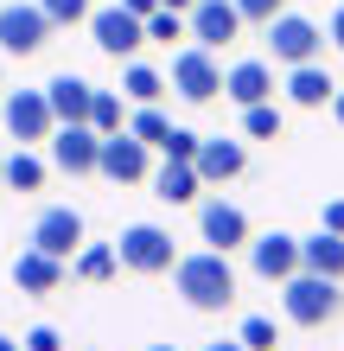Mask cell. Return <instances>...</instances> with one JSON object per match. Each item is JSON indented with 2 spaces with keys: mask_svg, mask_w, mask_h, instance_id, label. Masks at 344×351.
<instances>
[{
  "mask_svg": "<svg viewBox=\"0 0 344 351\" xmlns=\"http://www.w3.org/2000/svg\"><path fill=\"white\" fill-rule=\"evenodd\" d=\"M172 287L191 313H224L236 300V268L224 250H198V256H178L172 262Z\"/></svg>",
  "mask_w": 344,
  "mask_h": 351,
  "instance_id": "6da1fadb",
  "label": "cell"
},
{
  "mask_svg": "<svg viewBox=\"0 0 344 351\" xmlns=\"http://www.w3.org/2000/svg\"><path fill=\"white\" fill-rule=\"evenodd\" d=\"M280 306H287V319H293V326H326V319H338V306H344V287H338L332 275L293 268V275L280 281Z\"/></svg>",
  "mask_w": 344,
  "mask_h": 351,
  "instance_id": "7a4b0ae2",
  "label": "cell"
},
{
  "mask_svg": "<svg viewBox=\"0 0 344 351\" xmlns=\"http://www.w3.org/2000/svg\"><path fill=\"white\" fill-rule=\"evenodd\" d=\"M96 173H103L109 185H140V179H153V147H147L134 128H115V134H103Z\"/></svg>",
  "mask_w": 344,
  "mask_h": 351,
  "instance_id": "3957f363",
  "label": "cell"
},
{
  "mask_svg": "<svg viewBox=\"0 0 344 351\" xmlns=\"http://www.w3.org/2000/svg\"><path fill=\"white\" fill-rule=\"evenodd\" d=\"M115 256L128 275H166L178 262L172 256V230H159V223H128V230L115 237Z\"/></svg>",
  "mask_w": 344,
  "mask_h": 351,
  "instance_id": "277c9868",
  "label": "cell"
},
{
  "mask_svg": "<svg viewBox=\"0 0 344 351\" xmlns=\"http://www.w3.org/2000/svg\"><path fill=\"white\" fill-rule=\"evenodd\" d=\"M319 45H326V32L313 26L306 13H274L268 19V51H274V64H313L319 58Z\"/></svg>",
  "mask_w": 344,
  "mask_h": 351,
  "instance_id": "5b68a950",
  "label": "cell"
},
{
  "mask_svg": "<svg viewBox=\"0 0 344 351\" xmlns=\"http://www.w3.org/2000/svg\"><path fill=\"white\" fill-rule=\"evenodd\" d=\"M166 84L185 96V102H217L224 96V71H217V58H211V45H185L172 58V77Z\"/></svg>",
  "mask_w": 344,
  "mask_h": 351,
  "instance_id": "8992f818",
  "label": "cell"
},
{
  "mask_svg": "<svg viewBox=\"0 0 344 351\" xmlns=\"http://www.w3.org/2000/svg\"><path fill=\"white\" fill-rule=\"evenodd\" d=\"M45 38H51V19H45L38 0H7V7H0V51L32 58Z\"/></svg>",
  "mask_w": 344,
  "mask_h": 351,
  "instance_id": "52a82bcc",
  "label": "cell"
},
{
  "mask_svg": "<svg viewBox=\"0 0 344 351\" xmlns=\"http://www.w3.org/2000/svg\"><path fill=\"white\" fill-rule=\"evenodd\" d=\"M0 121H7V134L19 141V147H32V141H51V128H57V115H51L45 90H13L7 102H0Z\"/></svg>",
  "mask_w": 344,
  "mask_h": 351,
  "instance_id": "ba28073f",
  "label": "cell"
},
{
  "mask_svg": "<svg viewBox=\"0 0 344 351\" xmlns=\"http://www.w3.org/2000/svg\"><path fill=\"white\" fill-rule=\"evenodd\" d=\"M96 154H103V134L90 121H57L51 128V167L57 173L83 179V173H96Z\"/></svg>",
  "mask_w": 344,
  "mask_h": 351,
  "instance_id": "9c48e42d",
  "label": "cell"
},
{
  "mask_svg": "<svg viewBox=\"0 0 344 351\" xmlns=\"http://www.w3.org/2000/svg\"><path fill=\"white\" fill-rule=\"evenodd\" d=\"M90 32H96V45H103L109 58H134L140 45H147V19L128 13V7H103V13H90Z\"/></svg>",
  "mask_w": 344,
  "mask_h": 351,
  "instance_id": "30bf717a",
  "label": "cell"
},
{
  "mask_svg": "<svg viewBox=\"0 0 344 351\" xmlns=\"http://www.w3.org/2000/svg\"><path fill=\"white\" fill-rule=\"evenodd\" d=\"M32 250H45L57 262H70L77 250H83V217L70 211V204H51V211H38L32 223Z\"/></svg>",
  "mask_w": 344,
  "mask_h": 351,
  "instance_id": "8fae6325",
  "label": "cell"
},
{
  "mask_svg": "<svg viewBox=\"0 0 344 351\" xmlns=\"http://www.w3.org/2000/svg\"><path fill=\"white\" fill-rule=\"evenodd\" d=\"M198 237H204L211 250H224V256L249 250V217H242L230 198H204V204H198Z\"/></svg>",
  "mask_w": 344,
  "mask_h": 351,
  "instance_id": "7c38bea8",
  "label": "cell"
},
{
  "mask_svg": "<svg viewBox=\"0 0 344 351\" xmlns=\"http://www.w3.org/2000/svg\"><path fill=\"white\" fill-rule=\"evenodd\" d=\"M185 32L198 38V45H230V38L242 32V13H236V0H198V7L185 13Z\"/></svg>",
  "mask_w": 344,
  "mask_h": 351,
  "instance_id": "4fadbf2b",
  "label": "cell"
},
{
  "mask_svg": "<svg viewBox=\"0 0 344 351\" xmlns=\"http://www.w3.org/2000/svg\"><path fill=\"white\" fill-rule=\"evenodd\" d=\"M249 268H255L261 281H287L293 268H300V237H287V230L249 237Z\"/></svg>",
  "mask_w": 344,
  "mask_h": 351,
  "instance_id": "5bb4252c",
  "label": "cell"
},
{
  "mask_svg": "<svg viewBox=\"0 0 344 351\" xmlns=\"http://www.w3.org/2000/svg\"><path fill=\"white\" fill-rule=\"evenodd\" d=\"M198 179L204 185H230L242 167H249V147H242V141H230V134H217V141H198Z\"/></svg>",
  "mask_w": 344,
  "mask_h": 351,
  "instance_id": "9a60e30c",
  "label": "cell"
},
{
  "mask_svg": "<svg viewBox=\"0 0 344 351\" xmlns=\"http://www.w3.org/2000/svg\"><path fill=\"white\" fill-rule=\"evenodd\" d=\"M224 96L236 102V109H249V102H268V96H274V71L261 64V58H242V64L224 71Z\"/></svg>",
  "mask_w": 344,
  "mask_h": 351,
  "instance_id": "2e32d148",
  "label": "cell"
},
{
  "mask_svg": "<svg viewBox=\"0 0 344 351\" xmlns=\"http://www.w3.org/2000/svg\"><path fill=\"white\" fill-rule=\"evenodd\" d=\"M45 102H51V115H57V121H90L96 84H83L77 71H64V77H51V84H45Z\"/></svg>",
  "mask_w": 344,
  "mask_h": 351,
  "instance_id": "e0dca14e",
  "label": "cell"
},
{
  "mask_svg": "<svg viewBox=\"0 0 344 351\" xmlns=\"http://www.w3.org/2000/svg\"><path fill=\"white\" fill-rule=\"evenodd\" d=\"M57 281H64V262H57V256L19 250V262H13V287H19V294H57Z\"/></svg>",
  "mask_w": 344,
  "mask_h": 351,
  "instance_id": "ac0fdd59",
  "label": "cell"
},
{
  "mask_svg": "<svg viewBox=\"0 0 344 351\" xmlns=\"http://www.w3.org/2000/svg\"><path fill=\"white\" fill-rule=\"evenodd\" d=\"M300 268L344 281V237H338V230H326V223H319L313 237H300Z\"/></svg>",
  "mask_w": 344,
  "mask_h": 351,
  "instance_id": "d6986e66",
  "label": "cell"
},
{
  "mask_svg": "<svg viewBox=\"0 0 344 351\" xmlns=\"http://www.w3.org/2000/svg\"><path fill=\"white\" fill-rule=\"evenodd\" d=\"M198 185H204V179H198L191 160H172L166 154V167H153V198H166V204H191Z\"/></svg>",
  "mask_w": 344,
  "mask_h": 351,
  "instance_id": "ffe728a7",
  "label": "cell"
},
{
  "mask_svg": "<svg viewBox=\"0 0 344 351\" xmlns=\"http://www.w3.org/2000/svg\"><path fill=\"white\" fill-rule=\"evenodd\" d=\"M332 90L338 84L319 71V58H313V64H293V77H287V102H300V109H326Z\"/></svg>",
  "mask_w": 344,
  "mask_h": 351,
  "instance_id": "44dd1931",
  "label": "cell"
},
{
  "mask_svg": "<svg viewBox=\"0 0 344 351\" xmlns=\"http://www.w3.org/2000/svg\"><path fill=\"white\" fill-rule=\"evenodd\" d=\"M121 96H128L134 109H140V102H159V96H166V77L147 71V64H128V71H121Z\"/></svg>",
  "mask_w": 344,
  "mask_h": 351,
  "instance_id": "7402d4cb",
  "label": "cell"
},
{
  "mask_svg": "<svg viewBox=\"0 0 344 351\" xmlns=\"http://www.w3.org/2000/svg\"><path fill=\"white\" fill-rule=\"evenodd\" d=\"M280 121H287V115L274 109V96L249 102V109H242V134H249V141H280Z\"/></svg>",
  "mask_w": 344,
  "mask_h": 351,
  "instance_id": "603a6c76",
  "label": "cell"
},
{
  "mask_svg": "<svg viewBox=\"0 0 344 351\" xmlns=\"http://www.w3.org/2000/svg\"><path fill=\"white\" fill-rule=\"evenodd\" d=\"M38 185H45V160L19 147V154L7 160V192H38Z\"/></svg>",
  "mask_w": 344,
  "mask_h": 351,
  "instance_id": "cb8c5ba5",
  "label": "cell"
},
{
  "mask_svg": "<svg viewBox=\"0 0 344 351\" xmlns=\"http://www.w3.org/2000/svg\"><path fill=\"white\" fill-rule=\"evenodd\" d=\"M115 268H121L115 243H90V250H77V275H83V281H109Z\"/></svg>",
  "mask_w": 344,
  "mask_h": 351,
  "instance_id": "d4e9b609",
  "label": "cell"
},
{
  "mask_svg": "<svg viewBox=\"0 0 344 351\" xmlns=\"http://www.w3.org/2000/svg\"><path fill=\"white\" fill-rule=\"evenodd\" d=\"M121 102H128V96H115V90H96V102H90V128H96V134H115V128H128Z\"/></svg>",
  "mask_w": 344,
  "mask_h": 351,
  "instance_id": "484cf974",
  "label": "cell"
},
{
  "mask_svg": "<svg viewBox=\"0 0 344 351\" xmlns=\"http://www.w3.org/2000/svg\"><path fill=\"white\" fill-rule=\"evenodd\" d=\"M128 128H134L140 141H147V147H159V141H166V134H172V121H166V115H159V102H140V109H134V121H128Z\"/></svg>",
  "mask_w": 344,
  "mask_h": 351,
  "instance_id": "4316f807",
  "label": "cell"
},
{
  "mask_svg": "<svg viewBox=\"0 0 344 351\" xmlns=\"http://www.w3.org/2000/svg\"><path fill=\"white\" fill-rule=\"evenodd\" d=\"M242 345H249V351H274L280 339H274V319L268 313H249V319H242V332H236Z\"/></svg>",
  "mask_w": 344,
  "mask_h": 351,
  "instance_id": "83f0119b",
  "label": "cell"
},
{
  "mask_svg": "<svg viewBox=\"0 0 344 351\" xmlns=\"http://www.w3.org/2000/svg\"><path fill=\"white\" fill-rule=\"evenodd\" d=\"M147 38H166V45H172V38H185V13L153 7V13H147Z\"/></svg>",
  "mask_w": 344,
  "mask_h": 351,
  "instance_id": "f1b7e54d",
  "label": "cell"
},
{
  "mask_svg": "<svg viewBox=\"0 0 344 351\" xmlns=\"http://www.w3.org/2000/svg\"><path fill=\"white\" fill-rule=\"evenodd\" d=\"M38 7H45L51 26H77V19H90V13H96L90 0H38Z\"/></svg>",
  "mask_w": 344,
  "mask_h": 351,
  "instance_id": "f546056e",
  "label": "cell"
},
{
  "mask_svg": "<svg viewBox=\"0 0 344 351\" xmlns=\"http://www.w3.org/2000/svg\"><path fill=\"white\" fill-rule=\"evenodd\" d=\"M198 141H204V134H191V128H178V121H172V134L159 141V154H172V160H198Z\"/></svg>",
  "mask_w": 344,
  "mask_h": 351,
  "instance_id": "4dcf8cb0",
  "label": "cell"
},
{
  "mask_svg": "<svg viewBox=\"0 0 344 351\" xmlns=\"http://www.w3.org/2000/svg\"><path fill=\"white\" fill-rule=\"evenodd\" d=\"M236 13H242V26H268L280 13V0H236Z\"/></svg>",
  "mask_w": 344,
  "mask_h": 351,
  "instance_id": "1f68e13d",
  "label": "cell"
},
{
  "mask_svg": "<svg viewBox=\"0 0 344 351\" xmlns=\"http://www.w3.org/2000/svg\"><path fill=\"white\" fill-rule=\"evenodd\" d=\"M19 351H64V339H57L51 326H32V332L19 339Z\"/></svg>",
  "mask_w": 344,
  "mask_h": 351,
  "instance_id": "d6a6232c",
  "label": "cell"
},
{
  "mask_svg": "<svg viewBox=\"0 0 344 351\" xmlns=\"http://www.w3.org/2000/svg\"><path fill=\"white\" fill-rule=\"evenodd\" d=\"M319 223H326V230H338V237H344V198H332V204H326V217H319Z\"/></svg>",
  "mask_w": 344,
  "mask_h": 351,
  "instance_id": "836d02e7",
  "label": "cell"
},
{
  "mask_svg": "<svg viewBox=\"0 0 344 351\" xmlns=\"http://www.w3.org/2000/svg\"><path fill=\"white\" fill-rule=\"evenodd\" d=\"M326 38H332L338 51H344V0H338V13H332V32H326Z\"/></svg>",
  "mask_w": 344,
  "mask_h": 351,
  "instance_id": "e575fe53",
  "label": "cell"
},
{
  "mask_svg": "<svg viewBox=\"0 0 344 351\" xmlns=\"http://www.w3.org/2000/svg\"><path fill=\"white\" fill-rule=\"evenodd\" d=\"M121 7H128V13H140V19H147V13L159 7V0H121Z\"/></svg>",
  "mask_w": 344,
  "mask_h": 351,
  "instance_id": "d590c367",
  "label": "cell"
},
{
  "mask_svg": "<svg viewBox=\"0 0 344 351\" xmlns=\"http://www.w3.org/2000/svg\"><path fill=\"white\" fill-rule=\"evenodd\" d=\"M204 351H249L242 339H217V345H204Z\"/></svg>",
  "mask_w": 344,
  "mask_h": 351,
  "instance_id": "8d00e7d4",
  "label": "cell"
},
{
  "mask_svg": "<svg viewBox=\"0 0 344 351\" xmlns=\"http://www.w3.org/2000/svg\"><path fill=\"white\" fill-rule=\"evenodd\" d=\"M159 7H172V13H191V7H198V0H159Z\"/></svg>",
  "mask_w": 344,
  "mask_h": 351,
  "instance_id": "74e56055",
  "label": "cell"
},
{
  "mask_svg": "<svg viewBox=\"0 0 344 351\" xmlns=\"http://www.w3.org/2000/svg\"><path fill=\"white\" fill-rule=\"evenodd\" d=\"M332 115H338V121H344V90H332Z\"/></svg>",
  "mask_w": 344,
  "mask_h": 351,
  "instance_id": "f35d334b",
  "label": "cell"
},
{
  "mask_svg": "<svg viewBox=\"0 0 344 351\" xmlns=\"http://www.w3.org/2000/svg\"><path fill=\"white\" fill-rule=\"evenodd\" d=\"M0 351H19V339H0Z\"/></svg>",
  "mask_w": 344,
  "mask_h": 351,
  "instance_id": "ab89813d",
  "label": "cell"
},
{
  "mask_svg": "<svg viewBox=\"0 0 344 351\" xmlns=\"http://www.w3.org/2000/svg\"><path fill=\"white\" fill-rule=\"evenodd\" d=\"M0 192H7V160H0Z\"/></svg>",
  "mask_w": 344,
  "mask_h": 351,
  "instance_id": "60d3db41",
  "label": "cell"
},
{
  "mask_svg": "<svg viewBox=\"0 0 344 351\" xmlns=\"http://www.w3.org/2000/svg\"><path fill=\"white\" fill-rule=\"evenodd\" d=\"M147 351H178V345H147Z\"/></svg>",
  "mask_w": 344,
  "mask_h": 351,
  "instance_id": "b9f144b4",
  "label": "cell"
}]
</instances>
